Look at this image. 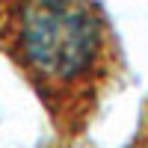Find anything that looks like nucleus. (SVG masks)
Segmentation results:
<instances>
[{"instance_id":"nucleus-1","label":"nucleus","mask_w":148,"mask_h":148,"mask_svg":"<svg viewBox=\"0 0 148 148\" xmlns=\"http://www.w3.org/2000/svg\"><path fill=\"white\" fill-rule=\"evenodd\" d=\"M0 56L36 95L59 148L89 136L127 74L101 0H0Z\"/></svg>"},{"instance_id":"nucleus-2","label":"nucleus","mask_w":148,"mask_h":148,"mask_svg":"<svg viewBox=\"0 0 148 148\" xmlns=\"http://www.w3.org/2000/svg\"><path fill=\"white\" fill-rule=\"evenodd\" d=\"M125 148H148V95L139 107V119H136V127H133L130 139L125 142Z\"/></svg>"}]
</instances>
